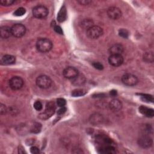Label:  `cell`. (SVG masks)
I'll return each instance as SVG.
<instances>
[{"label": "cell", "mask_w": 154, "mask_h": 154, "mask_svg": "<svg viewBox=\"0 0 154 154\" xmlns=\"http://www.w3.org/2000/svg\"><path fill=\"white\" fill-rule=\"evenodd\" d=\"M52 48V42L46 38H39L36 42L37 49L42 53L49 52Z\"/></svg>", "instance_id": "cell-1"}, {"label": "cell", "mask_w": 154, "mask_h": 154, "mask_svg": "<svg viewBox=\"0 0 154 154\" xmlns=\"http://www.w3.org/2000/svg\"><path fill=\"white\" fill-rule=\"evenodd\" d=\"M33 16L37 19H44L47 17L48 14V8L42 5H38L35 6L32 8V11Z\"/></svg>", "instance_id": "cell-2"}, {"label": "cell", "mask_w": 154, "mask_h": 154, "mask_svg": "<svg viewBox=\"0 0 154 154\" xmlns=\"http://www.w3.org/2000/svg\"><path fill=\"white\" fill-rule=\"evenodd\" d=\"M86 34L91 39H97L103 34V29L99 26L93 25L87 29Z\"/></svg>", "instance_id": "cell-3"}, {"label": "cell", "mask_w": 154, "mask_h": 154, "mask_svg": "<svg viewBox=\"0 0 154 154\" xmlns=\"http://www.w3.org/2000/svg\"><path fill=\"white\" fill-rule=\"evenodd\" d=\"M36 84L37 85L42 89H46L51 87L52 84L51 79L45 75L38 76L36 79Z\"/></svg>", "instance_id": "cell-4"}, {"label": "cell", "mask_w": 154, "mask_h": 154, "mask_svg": "<svg viewBox=\"0 0 154 154\" xmlns=\"http://www.w3.org/2000/svg\"><path fill=\"white\" fill-rule=\"evenodd\" d=\"M55 105L53 102H49L46 105V108L44 112L39 115L40 119L46 120L51 117L55 111Z\"/></svg>", "instance_id": "cell-5"}, {"label": "cell", "mask_w": 154, "mask_h": 154, "mask_svg": "<svg viewBox=\"0 0 154 154\" xmlns=\"http://www.w3.org/2000/svg\"><path fill=\"white\" fill-rule=\"evenodd\" d=\"M11 31L13 36L20 38L25 35L26 32V28L21 23H16L11 28Z\"/></svg>", "instance_id": "cell-6"}, {"label": "cell", "mask_w": 154, "mask_h": 154, "mask_svg": "<svg viewBox=\"0 0 154 154\" xmlns=\"http://www.w3.org/2000/svg\"><path fill=\"white\" fill-rule=\"evenodd\" d=\"M122 82L128 86H134L138 83L137 77L131 73H126L122 77Z\"/></svg>", "instance_id": "cell-7"}, {"label": "cell", "mask_w": 154, "mask_h": 154, "mask_svg": "<svg viewBox=\"0 0 154 154\" xmlns=\"http://www.w3.org/2000/svg\"><path fill=\"white\" fill-rule=\"evenodd\" d=\"M10 87L13 90L20 89L23 85V80L19 76H13L8 82Z\"/></svg>", "instance_id": "cell-8"}, {"label": "cell", "mask_w": 154, "mask_h": 154, "mask_svg": "<svg viewBox=\"0 0 154 154\" xmlns=\"http://www.w3.org/2000/svg\"><path fill=\"white\" fill-rule=\"evenodd\" d=\"M108 16L113 20H117L122 16V11L120 8L116 7H110L107 10Z\"/></svg>", "instance_id": "cell-9"}, {"label": "cell", "mask_w": 154, "mask_h": 154, "mask_svg": "<svg viewBox=\"0 0 154 154\" xmlns=\"http://www.w3.org/2000/svg\"><path fill=\"white\" fill-rule=\"evenodd\" d=\"M109 64L114 67H118L123 63V58L120 54H111L108 58Z\"/></svg>", "instance_id": "cell-10"}, {"label": "cell", "mask_w": 154, "mask_h": 154, "mask_svg": "<svg viewBox=\"0 0 154 154\" xmlns=\"http://www.w3.org/2000/svg\"><path fill=\"white\" fill-rule=\"evenodd\" d=\"M153 143L152 139L147 135H144L138 140V145L144 149H147L152 146Z\"/></svg>", "instance_id": "cell-11"}, {"label": "cell", "mask_w": 154, "mask_h": 154, "mask_svg": "<svg viewBox=\"0 0 154 154\" xmlns=\"http://www.w3.org/2000/svg\"><path fill=\"white\" fill-rule=\"evenodd\" d=\"M63 74L64 78L69 79H72L79 74V72L78 69H76L75 67L70 66L64 69L63 72Z\"/></svg>", "instance_id": "cell-12"}, {"label": "cell", "mask_w": 154, "mask_h": 154, "mask_svg": "<svg viewBox=\"0 0 154 154\" xmlns=\"http://www.w3.org/2000/svg\"><path fill=\"white\" fill-rule=\"evenodd\" d=\"M89 122L93 125H99L103 123V117L102 115L99 113H94L90 116L89 118Z\"/></svg>", "instance_id": "cell-13"}, {"label": "cell", "mask_w": 154, "mask_h": 154, "mask_svg": "<svg viewBox=\"0 0 154 154\" xmlns=\"http://www.w3.org/2000/svg\"><path fill=\"white\" fill-rule=\"evenodd\" d=\"M124 48L122 45L119 43H116L113 45H112L109 49V52L111 54H120L123 52Z\"/></svg>", "instance_id": "cell-14"}, {"label": "cell", "mask_w": 154, "mask_h": 154, "mask_svg": "<svg viewBox=\"0 0 154 154\" xmlns=\"http://www.w3.org/2000/svg\"><path fill=\"white\" fill-rule=\"evenodd\" d=\"M109 107L113 111H119L122 108V103L119 99H114L110 101Z\"/></svg>", "instance_id": "cell-15"}, {"label": "cell", "mask_w": 154, "mask_h": 154, "mask_svg": "<svg viewBox=\"0 0 154 154\" xmlns=\"http://www.w3.org/2000/svg\"><path fill=\"white\" fill-rule=\"evenodd\" d=\"M16 61V58L11 55H5L1 60V63L3 65H10L13 64Z\"/></svg>", "instance_id": "cell-16"}, {"label": "cell", "mask_w": 154, "mask_h": 154, "mask_svg": "<svg viewBox=\"0 0 154 154\" xmlns=\"http://www.w3.org/2000/svg\"><path fill=\"white\" fill-rule=\"evenodd\" d=\"M72 83L75 86L82 85L85 82V77L82 74H78L75 78L71 79Z\"/></svg>", "instance_id": "cell-17"}, {"label": "cell", "mask_w": 154, "mask_h": 154, "mask_svg": "<svg viewBox=\"0 0 154 154\" xmlns=\"http://www.w3.org/2000/svg\"><path fill=\"white\" fill-rule=\"evenodd\" d=\"M0 35L2 38H8L11 35V28L7 26H1L0 28Z\"/></svg>", "instance_id": "cell-18"}, {"label": "cell", "mask_w": 154, "mask_h": 154, "mask_svg": "<svg viewBox=\"0 0 154 154\" xmlns=\"http://www.w3.org/2000/svg\"><path fill=\"white\" fill-rule=\"evenodd\" d=\"M139 111L147 117H152L154 116V111L152 108H149L146 106L141 105L139 108Z\"/></svg>", "instance_id": "cell-19"}, {"label": "cell", "mask_w": 154, "mask_h": 154, "mask_svg": "<svg viewBox=\"0 0 154 154\" xmlns=\"http://www.w3.org/2000/svg\"><path fill=\"white\" fill-rule=\"evenodd\" d=\"M67 17V11L66 7L64 5L61 7L57 15V20L60 22H64Z\"/></svg>", "instance_id": "cell-20"}, {"label": "cell", "mask_w": 154, "mask_h": 154, "mask_svg": "<svg viewBox=\"0 0 154 154\" xmlns=\"http://www.w3.org/2000/svg\"><path fill=\"white\" fill-rule=\"evenodd\" d=\"M100 153H115L116 150L115 148L112 145H105L99 148Z\"/></svg>", "instance_id": "cell-21"}, {"label": "cell", "mask_w": 154, "mask_h": 154, "mask_svg": "<svg viewBox=\"0 0 154 154\" xmlns=\"http://www.w3.org/2000/svg\"><path fill=\"white\" fill-rule=\"evenodd\" d=\"M143 60L147 63H152L154 61V55L152 52H147L143 55Z\"/></svg>", "instance_id": "cell-22"}, {"label": "cell", "mask_w": 154, "mask_h": 154, "mask_svg": "<svg viewBox=\"0 0 154 154\" xmlns=\"http://www.w3.org/2000/svg\"><path fill=\"white\" fill-rule=\"evenodd\" d=\"M93 24H94L93 21L90 19H85L82 20L81 22V27H82L83 28H85L86 29H87L89 28H90L91 26H93L94 25Z\"/></svg>", "instance_id": "cell-23"}, {"label": "cell", "mask_w": 154, "mask_h": 154, "mask_svg": "<svg viewBox=\"0 0 154 154\" xmlns=\"http://www.w3.org/2000/svg\"><path fill=\"white\" fill-rule=\"evenodd\" d=\"M87 91L82 88H78V89H75L74 90L72 91L71 94L72 96L73 97H80L82 96H84L86 94Z\"/></svg>", "instance_id": "cell-24"}, {"label": "cell", "mask_w": 154, "mask_h": 154, "mask_svg": "<svg viewBox=\"0 0 154 154\" xmlns=\"http://www.w3.org/2000/svg\"><path fill=\"white\" fill-rule=\"evenodd\" d=\"M42 128V125L39 123H35L31 128V132L32 133H38Z\"/></svg>", "instance_id": "cell-25"}, {"label": "cell", "mask_w": 154, "mask_h": 154, "mask_svg": "<svg viewBox=\"0 0 154 154\" xmlns=\"http://www.w3.org/2000/svg\"><path fill=\"white\" fill-rule=\"evenodd\" d=\"M141 99L142 100L146 102H152L153 100L152 96L149 94H141Z\"/></svg>", "instance_id": "cell-26"}, {"label": "cell", "mask_w": 154, "mask_h": 154, "mask_svg": "<svg viewBox=\"0 0 154 154\" xmlns=\"http://www.w3.org/2000/svg\"><path fill=\"white\" fill-rule=\"evenodd\" d=\"M25 13H26V10L24 8L19 7L14 12V15L16 16H23Z\"/></svg>", "instance_id": "cell-27"}, {"label": "cell", "mask_w": 154, "mask_h": 154, "mask_svg": "<svg viewBox=\"0 0 154 154\" xmlns=\"http://www.w3.org/2000/svg\"><path fill=\"white\" fill-rule=\"evenodd\" d=\"M14 0H1L0 3L2 6H10L14 3Z\"/></svg>", "instance_id": "cell-28"}, {"label": "cell", "mask_w": 154, "mask_h": 154, "mask_svg": "<svg viewBox=\"0 0 154 154\" xmlns=\"http://www.w3.org/2000/svg\"><path fill=\"white\" fill-rule=\"evenodd\" d=\"M119 34L120 36L123 38H128L129 35L128 31L125 29H120L119 31Z\"/></svg>", "instance_id": "cell-29"}, {"label": "cell", "mask_w": 154, "mask_h": 154, "mask_svg": "<svg viewBox=\"0 0 154 154\" xmlns=\"http://www.w3.org/2000/svg\"><path fill=\"white\" fill-rule=\"evenodd\" d=\"M57 104L60 107H63L66 104V101L63 98H58L57 99Z\"/></svg>", "instance_id": "cell-30"}, {"label": "cell", "mask_w": 154, "mask_h": 154, "mask_svg": "<svg viewBox=\"0 0 154 154\" xmlns=\"http://www.w3.org/2000/svg\"><path fill=\"white\" fill-rule=\"evenodd\" d=\"M34 108H35V110L37 111H40L42 110V108H43V105H42V103L40 101H38V100H37L34 102Z\"/></svg>", "instance_id": "cell-31"}, {"label": "cell", "mask_w": 154, "mask_h": 154, "mask_svg": "<svg viewBox=\"0 0 154 154\" xmlns=\"http://www.w3.org/2000/svg\"><path fill=\"white\" fill-rule=\"evenodd\" d=\"M93 66L97 70H102L103 69V66L99 62H94L93 63Z\"/></svg>", "instance_id": "cell-32"}, {"label": "cell", "mask_w": 154, "mask_h": 154, "mask_svg": "<svg viewBox=\"0 0 154 154\" xmlns=\"http://www.w3.org/2000/svg\"><path fill=\"white\" fill-rule=\"evenodd\" d=\"M7 112V107L5 106V105L1 103L0 105V113L1 115H4Z\"/></svg>", "instance_id": "cell-33"}, {"label": "cell", "mask_w": 154, "mask_h": 154, "mask_svg": "<svg viewBox=\"0 0 154 154\" xmlns=\"http://www.w3.org/2000/svg\"><path fill=\"white\" fill-rule=\"evenodd\" d=\"M30 152L31 153H33V154H37V153H40V150L39 149L36 147V146H32L30 148Z\"/></svg>", "instance_id": "cell-34"}, {"label": "cell", "mask_w": 154, "mask_h": 154, "mask_svg": "<svg viewBox=\"0 0 154 154\" xmlns=\"http://www.w3.org/2000/svg\"><path fill=\"white\" fill-rule=\"evenodd\" d=\"M54 31H55L57 33H58V34H63V31L61 28L60 26H58V25H54Z\"/></svg>", "instance_id": "cell-35"}, {"label": "cell", "mask_w": 154, "mask_h": 154, "mask_svg": "<svg viewBox=\"0 0 154 154\" xmlns=\"http://www.w3.org/2000/svg\"><path fill=\"white\" fill-rule=\"evenodd\" d=\"M77 2L81 5H88L91 2V1H88V0H81V1H78Z\"/></svg>", "instance_id": "cell-36"}, {"label": "cell", "mask_w": 154, "mask_h": 154, "mask_svg": "<svg viewBox=\"0 0 154 154\" xmlns=\"http://www.w3.org/2000/svg\"><path fill=\"white\" fill-rule=\"evenodd\" d=\"M66 111V108L65 106L60 107V108L57 111V114L58 115H63V114L65 113Z\"/></svg>", "instance_id": "cell-37"}, {"label": "cell", "mask_w": 154, "mask_h": 154, "mask_svg": "<svg viewBox=\"0 0 154 154\" xmlns=\"http://www.w3.org/2000/svg\"><path fill=\"white\" fill-rule=\"evenodd\" d=\"M10 113H11V114H12V115H15L16 114H15V112H17V110H16V108H14V107H11L10 108Z\"/></svg>", "instance_id": "cell-38"}, {"label": "cell", "mask_w": 154, "mask_h": 154, "mask_svg": "<svg viewBox=\"0 0 154 154\" xmlns=\"http://www.w3.org/2000/svg\"><path fill=\"white\" fill-rule=\"evenodd\" d=\"M110 94L112 96H116L117 95V91L116 90H111L110 91Z\"/></svg>", "instance_id": "cell-39"}]
</instances>
